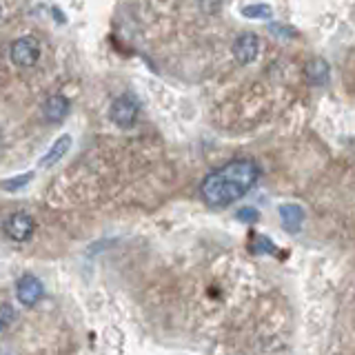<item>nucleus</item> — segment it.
Returning a JSON list of instances; mask_svg holds the SVG:
<instances>
[{"instance_id":"1","label":"nucleus","mask_w":355,"mask_h":355,"mask_svg":"<svg viewBox=\"0 0 355 355\" xmlns=\"http://www.w3.org/2000/svg\"><path fill=\"white\" fill-rule=\"evenodd\" d=\"M260 180V166L253 160L240 158L231 160L220 169L211 171L202 184H200V196L214 209H225L240 198L247 196Z\"/></svg>"},{"instance_id":"2","label":"nucleus","mask_w":355,"mask_h":355,"mask_svg":"<svg viewBox=\"0 0 355 355\" xmlns=\"http://www.w3.org/2000/svg\"><path fill=\"white\" fill-rule=\"evenodd\" d=\"M140 107L131 96H120L114 100V105L109 109V118L120 129H131L138 122Z\"/></svg>"},{"instance_id":"3","label":"nucleus","mask_w":355,"mask_h":355,"mask_svg":"<svg viewBox=\"0 0 355 355\" xmlns=\"http://www.w3.org/2000/svg\"><path fill=\"white\" fill-rule=\"evenodd\" d=\"M9 58L14 64L18 67H33L40 58V44L36 38L31 36H22L18 38L14 44H11V51H9Z\"/></svg>"},{"instance_id":"4","label":"nucleus","mask_w":355,"mask_h":355,"mask_svg":"<svg viewBox=\"0 0 355 355\" xmlns=\"http://www.w3.org/2000/svg\"><path fill=\"white\" fill-rule=\"evenodd\" d=\"M33 229H36V222H33V218L25 214V211H18V214L9 216L5 222L7 238L14 242H27L33 236Z\"/></svg>"},{"instance_id":"5","label":"nucleus","mask_w":355,"mask_h":355,"mask_svg":"<svg viewBox=\"0 0 355 355\" xmlns=\"http://www.w3.org/2000/svg\"><path fill=\"white\" fill-rule=\"evenodd\" d=\"M260 51V38L253 31H244L233 42V58L238 60V64H251L258 58Z\"/></svg>"},{"instance_id":"6","label":"nucleus","mask_w":355,"mask_h":355,"mask_svg":"<svg viewBox=\"0 0 355 355\" xmlns=\"http://www.w3.org/2000/svg\"><path fill=\"white\" fill-rule=\"evenodd\" d=\"M16 295L25 306H33L36 302H40L44 295V286L38 280L36 275H22L20 280L16 282Z\"/></svg>"},{"instance_id":"7","label":"nucleus","mask_w":355,"mask_h":355,"mask_svg":"<svg viewBox=\"0 0 355 355\" xmlns=\"http://www.w3.org/2000/svg\"><path fill=\"white\" fill-rule=\"evenodd\" d=\"M69 109H71L69 100H67L64 96H60V94H53V96H49L47 100H44L42 114H44V118H47L49 122H60V120L67 118Z\"/></svg>"},{"instance_id":"8","label":"nucleus","mask_w":355,"mask_h":355,"mask_svg":"<svg viewBox=\"0 0 355 355\" xmlns=\"http://www.w3.org/2000/svg\"><path fill=\"white\" fill-rule=\"evenodd\" d=\"M71 144H73V138L69 136V133H62V136L49 147V151L40 158V166H53L55 162H60L64 155L69 153Z\"/></svg>"},{"instance_id":"9","label":"nucleus","mask_w":355,"mask_h":355,"mask_svg":"<svg viewBox=\"0 0 355 355\" xmlns=\"http://www.w3.org/2000/svg\"><path fill=\"white\" fill-rule=\"evenodd\" d=\"M304 76H306V80L311 85H327L329 83V78H331V69H329V64L322 60V58H313V60H309L306 67H304Z\"/></svg>"},{"instance_id":"10","label":"nucleus","mask_w":355,"mask_h":355,"mask_svg":"<svg viewBox=\"0 0 355 355\" xmlns=\"http://www.w3.org/2000/svg\"><path fill=\"white\" fill-rule=\"evenodd\" d=\"M280 218H282V225L288 233H297L300 227H302V220H304V211L302 207L297 205H282L280 207Z\"/></svg>"},{"instance_id":"11","label":"nucleus","mask_w":355,"mask_h":355,"mask_svg":"<svg viewBox=\"0 0 355 355\" xmlns=\"http://www.w3.org/2000/svg\"><path fill=\"white\" fill-rule=\"evenodd\" d=\"M271 14H273V9H271L269 5H264V3L242 7V16H244V18H253V20H266V18H271Z\"/></svg>"},{"instance_id":"12","label":"nucleus","mask_w":355,"mask_h":355,"mask_svg":"<svg viewBox=\"0 0 355 355\" xmlns=\"http://www.w3.org/2000/svg\"><path fill=\"white\" fill-rule=\"evenodd\" d=\"M31 178H33V173L29 171V173L16 175V178H9V180H3V182H0V187H3L5 191H18V189L27 187L31 182Z\"/></svg>"},{"instance_id":"13","label":"nucleus","mask_w":355,"mask_h":355,"mask_svg":"<svg viewBox=\"0 0 355 355\" xmlns=\"http://www.w3.org/2000/svg\"><path fill=\"white\" fill-rule=\"evenodd\" d=\"M16 320V311L11 304H0V331L11 327V322Z\"/></svg>"},{"instance_id":"14","label":"nucleus","mask_w":355,"mask_h":355,"mask_svg":"<svg viewBox=\"0 0 355 355\" xmlns=\"http://www.w3.org/2000/svg\"><path fill=\"white\" fill-rule=\"evenodd\" d=\"M251 249H253V253H273L275 251L273 242L264 236H255V242L251 244Z\"/></svg>"},{"instance_id":"15","label":"nucleus","mask_w":355,"mask_h":355,"mask_svg":"<svg viewBox=\"0 0 355 355\" xmlns=\"http://www.w3.org/2000/svg\"><path fill=\"white\" fill-rule=\"evenodd\" d=\"M238 220H240V222H247V225H253V222H258V220H260V214H258V209L244 207V209L238 211Z\"/></svg>"},{"instance_id":"16","label":"nucleus","mask_w":355,"mask_h":355,"mask_svg":"<svg viewBox=\"0 0 355 355\" xmlns=\"http://www.w3.org/2000/svg\"><path fill=\"white\" fill-rule=\"evenodd\" d=\"M0 18H3V7H0Z\"/></svg>"}]
</instances>
